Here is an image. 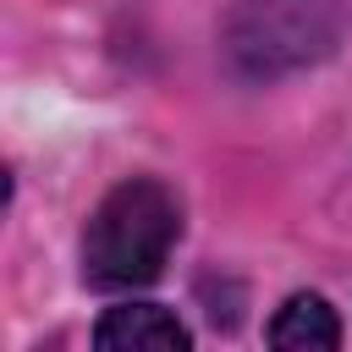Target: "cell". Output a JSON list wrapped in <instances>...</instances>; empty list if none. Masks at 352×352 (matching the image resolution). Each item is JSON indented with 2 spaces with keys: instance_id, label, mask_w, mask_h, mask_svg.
Instances as JSON below:
<instances>
[{
  "instance_id": "cell-2",
  "label": "cell",
  "mask_w": 352,
  "mask_h": 352,
  "mask_svg": "<svg viewBox=\"0 0 352 352\" xmlns=\"http://www.w3.org/2000/svg\"><path fill=\"white\" fill-rule=\"evenodd\" d=\"M341 28H346L341 0H258L231 22L226 50L248 77H275L302 60H319L341 38Z\"/></svg>"
},
{
  "instance_id": "cell-3",
  "label": "cell",
  "mask_w": 352,
  "mask_h": 352,
  "mask_svg": "<svg viewBox=\"0 0 352 352\" xmlns=\"http://www.w3.org/2000/svg\"><path fill=\"white\" fill-rule=\"evenodd\" d=\"M94 346L99 352H187L192 336L176 314H165L154 302H126V308H110L99 319Z\"/></svg>"
},
{
  "instance_id": "cell-1",
  "label": "cell",
  "mask_w": 352,
  "mask_h": 352,
  "mask_svg": "<svg viewBox=\"0 0 352 352\" xmlns=\"http://www.w3.org/2000/svg\"><path fill=\"white\" fill-rule=\"evenodd\" d=\"M176 236H182L176 192L154 176H132L99 198V209L82 231V275L99 292L148 286L165 270Z\"/></svg>"
},
{
  "instance_id": "cell-4",
  "label": "cell",
  "mask_w": 352,
  "mask_h": 352,
  "mask_svg": "<svg viewBox=\"0 0 352 352\" xmlns=\"http://www.w3.org/2000/svg\"><path fill=\"white\" fill-rule=\"evenodd\" d=\"M270 346H280V352H330V346H341V324H336L324 297L297 292L270 319Z\"/></svg>"
}]
</instances>
